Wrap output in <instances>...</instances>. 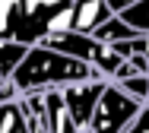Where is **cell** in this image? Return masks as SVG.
Listing matches in <instances>:
<instances>
[{
  "instance_id": "6da1fadb",
  "label": "cell",
  "mask_w": 149,
  "mask_h": 133,
  "mask_svg": "<svg viewBox=\"0 0 149 133\" xmlns=\"http://www.w3.org/2000/svg\"><path fill=\"white\" fill-rule=\"evenodd\" d=\"M83 79H102L108 82L102 73H95L89 64L73 60L67 54H57L45 44H32L26 51V57L16 64V70L10 73V82L22 92H45V89H63L70 82H83Z\"/></svg>"
},
{
  "instance_id": "7a4b0ae2",
  "label": "cell",
  "mask_w": 149,
  "mask_h": 133,
  "mask_svg": "<svg viewBox=\"0 0 149 133\" xmlns=\"http://www.w3.org/2000/svg\"><path fill=\"white\" fill-rule=\"evenodd\" d=\"M143 105H136L133 98H127L114 82H108L102 89V95L95 101L89 124L83 127V133H124L130 127V121L140 114Z\"/></svg>"
},
{
  "instance_id": "3957f363",
  "label": "cell",
  "mask_w": 149,
  "mask_h": 133,
  "mask_svg": "<svg viewBox=\"0 0 149 133\" xmlns=\"http://www.w3.org/2000/svg\"><path fill=\"white\" fill-rule=\"evenodd\" d=\"M105 86L108 82H102V79H83V82H70V86L60 89V98H63V105H67V111H70V117H73L79 133L89 124L92 111H95V101H98Z\"/></svg>"
},
{
  "instance_id": "277c9868",
  "label": "cell",
  "mask_w": 149,
  "mask_h": 133,
  "mask_svg": "<svg viewBox=\"0 0 149 133\" xmlns=\"http://www.w3.org/2000/svg\"><path fill=\"white\" fill-rule=\"evenodd\" d=\"M108 16H111V10L105 0H73L70 3V29L73 32L92 35Z\"/></svg>"
},
{
  "instance_id": "5b68a950",
  "label": "cell",
  "mask_w": 149,
  "mask_h": 133,
  "mask_svg": "<svg viewBox=\"0 0 149 133\" xmlns=\"http://www.w3.org/2000/svg\"><path fill=\"white\" fill-rule=\"evenodd\" d=\"M41 44H45V48H51V51H57V54H67V57H73V60H83V64H89V54H92V48H95V38H92V35H83V32H73V29H67V32L48 35Z\"/></svg>"
},
{
  "instance_id": "8992f818",
  "label": "cell",
  "mask_w": 149,
  "mask_h": 133,
  "mask_svg": "<svg viewBox=\"0 0 149 133\" xmlns=\"http://www.w3.org/2000/svg\"><path fill=\"white\" fill-rule=\"evenodd\" d=\"M41 98H45V130L48 133H79L60 98V89H45Z\"/></svg>"
},
{
  "instance_id": "52a82bcc",
  "label": "cell",
  "mask_w": 149,
  "mask_h": 133,
  "mask_svg": "<svg viewBox=\"0 0 149 133\" xmlns=\"http://www.w3.org/2000/svg\"><path fill=\"white\" fill-rule=\"evenodd\" d=\"M133 35H140V32H133L118 13H111V16H108V19L92 32V38L102 41V44H118V41H127V38H133Z\"/></svg>"
},
{
  "instance_id": "ba28073f",
  "label": "cell",
  "mask_w": 149,
  "mask_h": 133,
  "mask_svg": "<svg viewBox=\"0 0 149 133\" xmlns=\"http://www.w3.org/2000/svg\"><path fill=\"white\" fill-rule=\"evenodd\" d=\"M0 133H29L19 101H0Z\"/></svg>"
},
{
  "instance_id": "9c48e42d",
  "label": "cell",
  "mask_w": 149,
  "mask_h": 133,
  "mask_svg": "<svg viewBox=\"0 0 149 133\" xmlns=\"http://www.w3.org/2000/svg\"><path fill=\"white\" fill-rule=\"evenodd\" d=\"M114 86H118L127 98H133L136 105H146V98H149V73H133V76H124V79H118Z\"/></svg>"
},
{
  "instance_id": "30bf717a",
  "label": "cell",
  "mask_w": 149,
  "mask_h": 133,
  "mask_svg": "<svg viewBox=\"0 0 149 133\" xmlns=\"http://www.w3.org/2000/svg\"><path fill=\"white\" fill-rule=\"evenodd\" d=\"M118 16L133 29V32L149 35V0H136V3H130L127 10H120Z\"/></svg>"
},
{
  "instance_id": "8fae6325",
  "label": "cell",
  "mask_w": 149,
  "mask_h": 133,
  "mask_svg": "<svg viewBox=\"0 0 149 133\" xmlns=\"http://www.w3.org/2000/svg\"><path fill=\"white\" fill-rule=\"evenodd\" d=\"M26 44L19 41H0V79H10V73L16 70V64L26 57Z\"/></svg>"
},
{
  "instance_id": "7c38bea8",
  "label": "cell",
  "mask_w": 149,
  "mask_h": 133,
  "mask_svg": "<svg viewBox=\"0 0 149 133\" xmlns=\"http://www.w3.org/2000/svg\"><path fill=\"white\" fill-rule=\"evenodd\" d=\"M105 3H108V10H111V13H120V10H127L130 3H136V0H105Z\"/></svg>"
},
{
  "instance_id": "4fadbf2b",
  "label": "cell",
  "mask_w": 149,
  "mask_h": 133,
  "mask_svg": "<svg viewBox=\"0 0 149 133\" xmlns=\"http://www.w3.org/2000/svg\"><path fill=\"white\" fill-rule=\"evenodd\" d=\"M146 60H149V48H146Z\"/></svg>"
}]
</instances>
